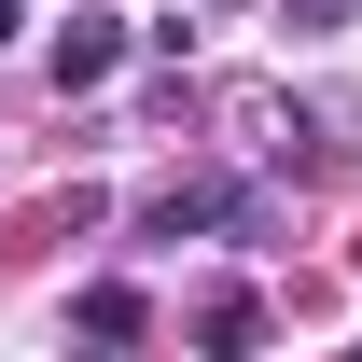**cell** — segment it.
Listing matches in <instances>:
<instances>
[{
  "label": "cell",
  "instance_id": "obj_1",
  "mask_svg": "<svg viewBox=\"0 0 362 362\" xmlns=\"http://www.w3.org/2000/svg\"><path fill=\"white\" fill-rule=\"evenodd\" d=\"M112 70H126V14H98V0H84V14L56 28V98H98Z\"/></svg>",
  "mask_w": 362,
  "mask_h": 362
},
{
  "label": "cell",
  "instance_id": "obj_2",
  "mask_svg": "<svg viewBox=\"0 0 362 362\" xmlns=\"http://www.w3.org/2000/svg\"><path fill=\"white\" fill-rule=\"evenodd\" d=\"M237 209H251L237 181H168V195H153V237H168V251H181V237H223Z\"/></svg>",
  "mask_w": 362,
  "mask_h": 362
},
{
  "label": "cell",
  "instance_id": "obj_3",
  "mask_svg": "<svg viewBox=\"0 0 362 362\" xmlns=\"http://www.w3.org/2000/svg\"><path fill=\"white\" fill-rule=\"evenodd\" d=\"M70 320H84L98 349H126V334H139V293H126V279H98V293H84V307H70Z\"/></svg>",
  "mask_w": 362,
  "mask_h": 362
},
{
  "label": "cell",
  "instance_id": "obj_4",
  "mask_svg": "<svg viewBox=\"0 0 362 362\" xmlns=\"http://www.w3.org/2000/svg\"><path fill=\"white\" fill-rule=\"evenodd\" d=\"M0 42H14V0H0Z\"/></svg>",
  "mask_w": 362,
  "mask_h": 362
}]
</instances>
